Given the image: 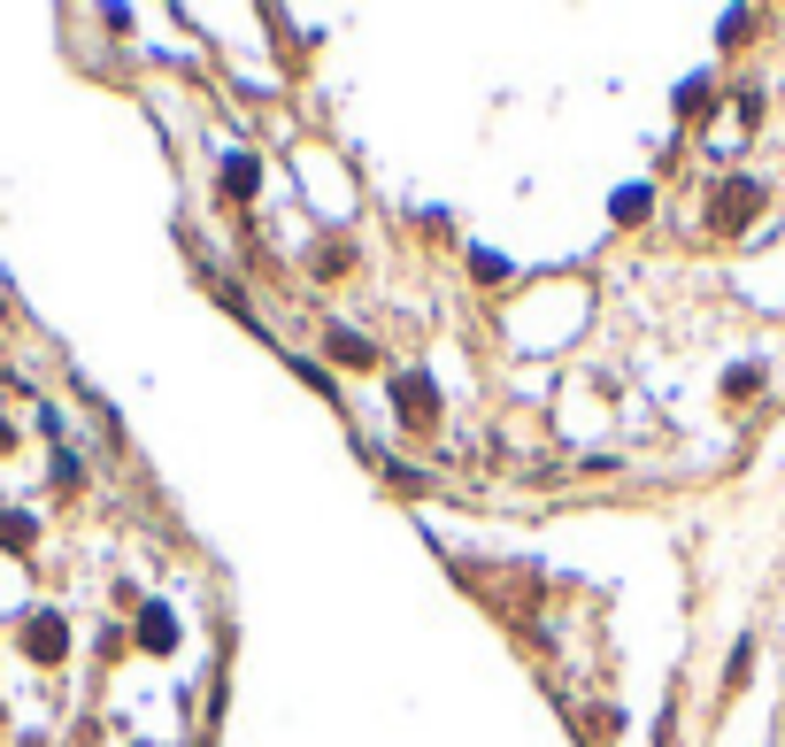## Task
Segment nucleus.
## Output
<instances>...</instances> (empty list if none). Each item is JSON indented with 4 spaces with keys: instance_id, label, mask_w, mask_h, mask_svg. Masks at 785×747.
I'll use <instances>...</instances> for the list:
<instances>
[{
    "instance_id": "f257e3e1",
    "label": "nucleus",
    "mask_w": 785,
    "mask_h": 747,
    "mask_svg": "<svg viewBox=\"0 0 785 747\" xmlns=\"http://www.w3.org/2000/svg\"><path fill=\"white\" fill-rule=\"evenodd\" d=\"M393 409H401L409 432H432V424H440V393H432V378L401 370V378H393Z\"/></svg>"
},
{
    "instance_id": "f03ea898",
    "label": "nucleus",
    "mask_w": 785,
    "mask_h": 747,
    "mask_svg": "<svg viewBox=\"0 0 785 747\" xmlns=\"http://www.w3.org/2000/svg\"><path fill=\"white\" fill-rule=\"evenodd\" d=\"M755 208H763V185H755V177H732V185L716 193V208H709V216H716V232H747V224H755Z\"/></svg>"
},
{
    "instance_id": "7ed1b4c3",
    "label": "nucleus",
    "mask_w": 785,
    "mask_h": 747,
    "mask_svg": "<svg viewBox=\"0 0 785 747\" xmlns=\"http://www.w3.org/2000/svg\"><path fill=\"white\" fill-rule=\"evenodd\" d=\"M62 647H70V632H62V616H39V624H31V655H39V663H54Z\"/></svg>"
},
{
    "instance_id": "20e7f679",
    "label": "nucleus",
    "mask_w": 785,
    "mask_h": 747,
    "mask_svg": "<svg viewBox=\"0 0 785 747\" xmlns=\"http://www.w3.org/2000/svg\"><path fill=\"white\" fill-rule=\"evenodd\" d=\"M331 355H339V362H354V370H370V362H378V347H370L362 331H331Z\"/></svg>"
},
{
    "instance_id": "39448f33",
    "label": "nucleus",
    "mask_w": 785,
    "mask_h": 747,
    "mask_svg": "<svg viewBox=\"0 0 785 747\" xmlns=\"http://www.w3.org/2000/svg\"><path fill=\"white\" fill-rule=\"evenodd\" d=\"M224 193H255V154H231L224 162Z\"/></svg>"
},
{
    "instance_id": "423d86ee",
    "label": "nucleus",
    "mask_w": 785,
    "mask_h": 747,
    "mask_svg": "<svg viewBox=\"0 0 785 747\" xmlns=\"http://www.w3.org/2000/svg\"><path fill=\"white\" fill-rule=\"evenodd\" d=\"M140 639H147V647H169V639H177V624H169V608H147V624H140Z\"/></svg>"
}]
</instances>
